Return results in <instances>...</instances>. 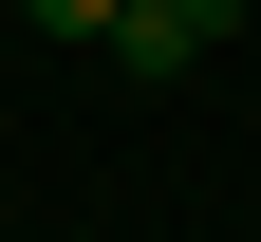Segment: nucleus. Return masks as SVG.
Instances as JSON below:
<instances>
[{
    "instance_id": "obj_2",
    "label": "nucleus",
    "mask_w": 261,
    "mask_h": 242,
    "mask_svg": "<svg viewBox=\"0 0 261 242\" xmlns=\"http://www.w3.org/2000/svg\"><path fill=\"white\" fill-rule=\"evenodd\" d=\"M19 19H38V38H112V0H19Z\"/></svg>"
},
{
    "instance_id": "obj_1",
    "label": "nucleus",
    "mask_w": 261,
    "mask_h": 242,
    "mask_svg": "<svg viewBox=\"0 0 261 242\" xmlns=\"http://www.w3.org/2000/svg\"><path fill=\"white\" fill-rule=\"evenodd\" d=\"M224 19H243V0H112V75H187V56H224Z\"/></svg>"
}]
</instances>
